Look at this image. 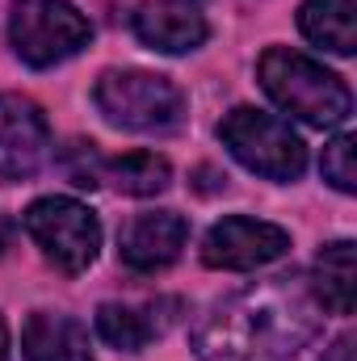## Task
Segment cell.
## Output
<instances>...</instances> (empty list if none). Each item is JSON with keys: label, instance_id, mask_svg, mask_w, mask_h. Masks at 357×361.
I'll use <instances>...</instances> for the list:
<instances>
[{"label": "cell", "instance_id": "8", "mask_svg": "<svg viewBox=\"0 0 357 361\" xmlns=\"http://www.w3.org/2000/svg\"><path fill=\"white\" fill-rule=\"evenodd\" d=\"M47 147H51V126H47L42 109L30 97L0 92V177H34L47 160Z\"/></svg>", "mask_w": 357, "mask_h": 361}, {"label": "cell", "instance_id": "11", "mask_svg": "<svg viewBox=\"0 0 357 361\" xmlns=\"http://www.w3.org/2000/svg\"><path fill=\"white\" fill-rule=\"evenodd\" d=\"M21 349H25V361H92L85 324L55 311H38L25 319Z\"/></svg>", "mask_w": 357, "mask_h": 361}, {"label": "cell", "instance_id": "16", "mask_svg": "<svg viewBox=\"0 0 357 361\" xmlns=\"http://www.w3.org/2000/svg\"><path fill=\"white\" fill-rule=\"evenodd\" d=\"M324 177L332 180L341 193L357 189V164H353V135H337L324 147Z\"/></svg>", "mask_w": 357, "mask_h": 361}, {"label": "cell", "instance_id": "9", "mask_svg": "<svg viewBox=\"0 0 357 361\" xmlns=\"http://www.w3.org/2000/svg\"><path fill=\"white\" fill-rule=\"evenodd\" d=\"M189 240V223L173 214V210H147L135 214L122 235H118V257L135 273H156L164 265H173Z\"/></svg>", "mask_w": 357, "mask_h": 361}, {"label": "cell", "instance_id": "2", "mask_svg": "<svg viewBox=\"0 0 357 361\" xmlns=\"http://www.w3.org/2000/svg\"><path fill=\"white\" fill-rule=\"evenodd\" d=\"M261 89L273 97L277 109H286L311 126H341L353 114L349 85L337 72H328L324 63H315L290 47H273L261 55Z\"/></svg>", "mask_w": 357, "mask_h": 361}, {"label": "cell", "instance_id": "1", "mask_svg": "<svg viewBox=\"0 0 357 361\" xmlns=\"http://www.w3.org/2000/svg\"><path fill=\"white\" fill-rule=\"evenodd\" d=\"M315 302L298 277L257 281L219 302L193 332L202 361H290L315 336Z\"/></svg>", "mask_w": 357, "mask_h": 361}, {"label": "cell", "instance_id": "18", "mask_svg": "<svg viewBox=\"0 0 357 361\" xmlns=\"http://www.w3.org/2000/svg\"><path fill=\"white\" fill-rule=\"evenodd\" d=\"M8 244H13V223L0 214V257H4V248H8Z\"/></svg>", "mask_w": 357, "mask_h": 361}, {"label": "cell", "instance_id": "12", "mask_svg": "<svg viewBox=\"0 0 357 361\" xmlns=\"http://www.w3.org/2000/svg\"><path fill=\"white\" fill-rule=\"evenodd\" d=\"M298 30L332 55H353L357 47L353 0H307L303 13H298Z\"/></svg>", "mask_w": 357, "mask_h": 361}, {"label": "cell", "instance_id": "7", "mask_svg": "<svg viewBox=\"0 0 357 361\" xmlns=\"http://www.w3.org/2000/svg\"><path fill=\"white\" fill-rule=\"evenodd\" d=\"M290 248V235L273 223H257V219H244V214H231L223 223L210 227L206 244H202V261L210 269H261L269 261H277L282 252Z\"/></svg>", "mask_w": 357, "mask_h": 361}, {"label": "cell", "instance_id": "3", "mask_svg": "<svg viewBox=\"0 0 357 361\" xmlns=\"http://www.w3.org/2000/svg\"><path fill=\"white\" fill-rule=\"evenodd\" d=\"M227 152L269 180H298L307 169V147L303 139L290 130V122L273 118L265 109H253V105H240L223 118L219 126Z\"/></svg>", "mask_w": 357, "mask_h": 361}, {"label": "cell", "instance_id": "4", "mask_svg": "<svg viewBox=\"0 0 357 361\" xmlns=\"http://www.w3.org/2000/svg\"><path fill=\"white\" fill-rule=\"evenodd\" d=\"M8 38L30 68H51L89 47L92 25L68 0H21L8 21Z\"/></svg>", "mask_w": 357, "mask_h": 361}, {"label": "cell", "instance_id": "5", "mask_svg": "<svg viewBox=\"0 0 357 361\" xmlns=\"http://www.w3.org/2000/svg\"><path fill=\"white\" fill-rule=\"evenodd\" d=\"M97 109L126 130H173L185 118V97L169 76L152 72H105L97 85Z\"/></svg>", "mask_w": 357, "mask_h": 361}, {"label": "cell", "instance_id": "13", "mask_svg": "<svg viewBox=\"0 0 357 361\" xmlns=\"http://www.w3.org/2000/svg\"><path fill=\"white\" fill-rule=\"evenodd\" d=\"M101 177L109 180L118 193H131V197H152V193H164L169 180H173V169L164 156L156 152H126L118 160H105L101 164Z\"/></svg>", "mask_w": 357, "mask_h": 361}, {"label": "cell", "instance_id": "19", "mask_svg": "<svg viewBox=\"0 0 357 361\" xmlns=\"http://www.w3.org/2000/svg\"><path fill=\"white\" fill-rule=\"evenodd\" d=\"M0 361H8V332H4V324H0Z\"/></svg>", "mask_w": 357, "mask_h": 361}, {"label": "cell", "instance_id": "14", "mask_svg": "<svg viewBox=\"0 0 357 361\" xmlns=\"http://www.w3.org/2000/svg\"><path fill=\"white\" fill-rule=\"evenodd\" d=\"M315 294L337 315L353 311V244L349 240H337L315 257Z\"/></svg>", "mask_w": 357, "mask_h": 361}, {"label": "cell", "instance_id": "10", "mask_svg": "<svg viewBox=\"0 0 357 361\" xmlns=\"http://www.w3.org/2000/svg\"><path fill=\"white\" fill-rule=\"evenodd\" d=\"M135 34L152 51L185 55L206 42V17L189 0H143L135 13Z\"/></svg>", "mask_w": 357, "mask_h": 361}, {"label": "cell", "instance_id": "6", "mask_svg": "<svg viewBox=\"0 0 357 361\" xmlns=\"http://www.w3.org/2000/svg\"><path fill=\"white\" fill-rule=\"evenodd\" d=\"M25 231L63 273H85L101 248V223L72 197H38L25 210Z\"/></svg>", "mask_w": 357, "mask_h": 361}, {"label": "cell", "instance_id": "17", "mask_svg": "<svg viewBox=\"0 0 357 361\" xmlns=\"http://www.w3.org/2000/svg\"><path fill=\"white\" fill-rule=\"evenodd\" d=\"M320 361H353V336L345 332V336H337L332 341V349H324V357Z\"/></svg>", "mask_w": 357, "mask_h": 361}, {"label": "cell", "instance_id": "15", "mask_svg": "<svg viewBox=\"0 0 357 361\" xmlns=\"http://www.w3.org/2000/svg\"><path fill=\"white\" fill-rule=\"evenodd\" d=\"M97 332H101L114 349L139 353V349L160 332V324L147 319V311H135V307H122V302H105V307L97 311Z\"/></svg>", "mask_w": 357, "mask_h": 361}]
</instances>
